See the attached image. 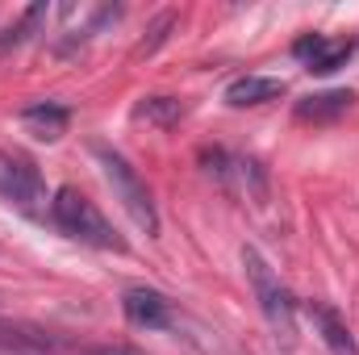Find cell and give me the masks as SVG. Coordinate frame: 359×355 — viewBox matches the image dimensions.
<instances>
[{
  "label": "cell",
  "mask_w": 359,
  "mask_h": 355,
  "mask_svg": "<svg viewBox=\"0 0 359 355\" xmlns=\"http://www.w3.org/2000/svg\"><path fill=\"white\" fill-rule=\"evenodd\" d=\"M50 222H55L67 239H76V243H84V247H96V251H126V239L109 226V217L96 209V201H88L76 184H63V188L50 196Z\"/></svg>",
  "instance_id": "1"
},
{
  "label": "cell",
  "mask_w": 359,
  "mask_h": 355,
  "mask_svg": "<svg viewBox=\"0 0 359 355\" xmlns=\"http://www.w3.org/2000/svg\"><path fill=\"white\" fill-rule=\"evenodd\" d=\"M96 163H100V172L109 180L113 196L121 201V209L134 217V226L147 230V239H155V234H159V209H155V196H151L147 180L126 163V155H117V151H109V147H96Z\"/></svg>",
  "instance_id": "2"
},
{
  "label": "cell",
  "mask_w": 359,
  "mask_h": 355,
  "mask_svg": "<svg viewBox=\"0 0 359 355\" xmlns=\"http://www.w3.org/2000/svg\"><path fill=\"white\" fill-rule=\"evenodd\" d=\"M243 267H247L251 293H255V301H259L268 326L276 330V339L292 343V335H297V301H292V293L280 284V276L271 272V264L255 251V247H243Z\"/></svg>",
  "instance_id": "3"
},
{
  "label": "cell",
  "mask_w": 359,
  "mask_h": 355,
  "mask_svg": "<svg viewBox=\"0 0 359 355\" xmlns=\"http://www.w3.org/2000/svg\"><path fill=\"white\" fill-rule=\"evenodd\" d=\"M0 201L21 209L25 217H42L50 209L46 180H42L34 159H25L17 151H0Z\"/></svg>",
  "instance_id": "4"
},
{
  "label": "cell",
  "mask_w": 359,
  "mask_h": 355,
  "mask_svg": "<svg viewBox=\"0 0 359 355\" xmlns=\"http://www.w3.org/2000/svg\"><path fill=\"white\" fill-rule=\"evenodd\" d=\"M121 309H126V318H130L138 330H168V326H172V301H168L163 293L147 288V284L126 288Z\"/></svg>",
  "instance_id": "5"
},
{
  "label": "cell",
  "mask_w": 359,
  "mask_h": 355,
  "mask_svg": "<svg viewBox=\"0 0 359 355\" xmlns=\"http://www.w3.org/2000/svg\"><path fill=\"white\" fill-rule=\"evenodd\" d=\"M351 42H334V38H326V34H305V38H297V46H292V55L313 72V76H334L347 59H351Z\"/></svg>",
  "instance_id": "6"
},
{
  "label": "cell",
  "mask_w": 359,
  "mask_h": 355,
  "mask_svg": "<svg viewBox=\"0 0 359 355\" xmlns=\"http://www.w3.org/2000/svg\"><path fill=\"white\" fill-rule=\"evenodd\" d=\"M305 314L313 318V330H318V339L326 343V351L330 355H359V339L351 335L347 318H343L334 305H326V301H309Z\"/></svg>",
  "instance_id": "7"
},
{
  "label": "cell",
  "mask_w": 359,
  "mask_h": 355,
  "mask_svg": "<svg viewBox=\"0 0 359 355\" xmlns=\"http://www.w3.org/2000/svg\"><path fill=\"white\" fill-rule=\"evenodd\" d=\"M288 92L284 80L276 76H243L226 88V105L230 109H255V105H268V100H280Z\"/></svg>",
  "instance_id": "8"
},
{
  "label": "cell",
  "mask_w": 359,
  "mask_h": 355,
  "mask_svg": "<svg viewBox=\"0 0 359 355\" xmlns=\"http://www.w3.org/2000/svg\"><path fill=\"white\" fill-rule=\"evenodd\" d=\"M67 121H72V113L63 105H55V100H38V105L21 109V126L42 142H59L67 134Z\"/></svg>",
  "instance_id": "9"
},
{
  "label": "cell",
  "mask_w": 359,
  "mask_h": 355,
  "mask_svg": "<svg viewBox=\"0 0 359 355\" xmlns=\"http://www.w3.org/2000/svg\"><path fill=\"white\" fill-rule=\"evenodd\" d=\"M351 105H355V92H347V88L318 92V96L297 100V117H301V121H313V126H330V121H339Z\"/></svg>",
  "instance_id": "10"
},
{
  "label": "cell",
  "mask_w": 359,
  "mask_h": 355,
  "mask_svg": "<svg viewBox=\"0 0 359 355\" xmlns=\"http://www.w3.org/2000/svg\"><path fill=\"white\" fill-rule=\"evenodd\" d=\"M134 117H138V121H151V126H159V130H168V126H176L180 117H184V105H180L176 96H147V100L134 109Z\"/></svg>",
  "instance_id": "11"
},
{
  "label": "cell",
  "mask_w": 359,
  "mask_h": 355,
  "mask_svg": "<svg viewBox=\"0 0 359 355\" xmlns=\"http://www.w3.org/2000/svg\"><path fill=\"white\" fill-rule=\"evenodd\" d=\"M50 17V4H29L25 13H21V21L17 25H8L4 34H0V51H13V46H21L25 38H34L38 29H42V21Z\"/></svg>",
  "instance_id": "12"
},
{
  "label": "cell",
  "mask_w": 359,
  "mask_h": 355,
  "mask_svg": "<svg viewBox=\"0 0 359 355\" xmlns=\"http://www.w3.org/2000/svg\"><path fill=\"white\" fill-rule=\"evenodd\" d=\"M92 355H147V351H138V347H126V343H109V347H96Z\"/></svg>",
  "instance_id": "13"
}]
</instances>
